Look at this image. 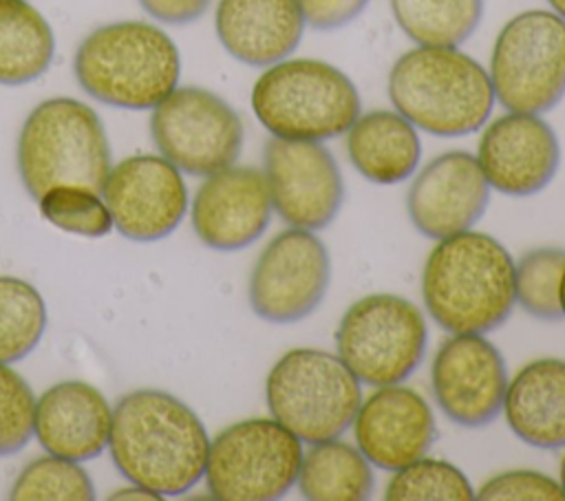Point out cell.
Returning <instances> with one entry per match:
<instances>
[{"label": "cell", "mask_w": 565, "mask_h": 501, "mask_svg": "<svg viewBox=\"0 0 565 501\" xmlns=\"http://www.w3.org/2000/svg\"><path fill=\"white\" fill-rule=\"evenodd\" d=\"M265 399L271 417L300 441L338 439L362 404L360 380L322 349H291L269 371Z\"/></svg>", "instance_id": "cell-7"}, {"label": "cell", "mask_w": 565, "mask_h": 501, "mask_svg": "<svg viewBox=\"0 0 565 501\" xmlns=\"http://www.w3.org/2000/svg\"><path fill=\"white\" fill-rule=\"evenodd\" d=\"M384 497L388 501H468L475 490L468 477L450 461L419 457L395 470Z\"/></svg>", "instance_id": "cell-30"}, {"label": "cell", "mask_w": 565, "mask_h": 501, "mask_svg": "<svg viewBox=\"0 0 565 501\" xmlns=\"http://www.w3.org/2000/svg\"><path fill=\"white\" fill-rule=\"evenodd\" d=\"M477 161L492 190L508 196H530L554 179L561 146L541 115L508 110L483 128Z\"/></svg>", "instance_id": "cell-16"}, {"label": "cell", "mask_w": 565, "mask_h": 501, "mask_svg": "<svg viewBox=\"0 0 565 501\" xmlns=\"http://www.w3.org/2000/svg\"><path fill=\"white\" fill-rule=\"evenodd\" d=\"M481 501H561V481L536 470H508L490 477L475 492Z\"/></svg>", "instance_id": "cell-33"}, {"label": "cell", "mask_w": 565, "mask_h": 501, "mask_svg": "<svg viewBox=\"0 0 565 501\" xmlns=\"http://www.w3.org/2000/svg\"><path fill=\"white\" fill-rule=\"evenodd\" d=\"M397 26L419 46H459L481 22L483 0H391Z\"/></svg>", "instance_id": "cell-26"}, {"label": "cell", "mask_w": 565, "mask_h": 501, "mask_svg": "<svg viewBox=\"0 0 565 501\" xmlns=\"http://www.w3.org/2000/svg\"><path fill=\"white\" fill-rule=\"evenodd\" d=\"M419 152L415 126L397 110L358 115L347 130L349 161L373 183L391 185L408 179L419 163Z\"/></svg>", "instance_id": "cell-23"}, {"label": "cell", "mask_w": 565, "mask_h": 501, "mask_svg": "<svg viewBox=\"0 0 565 501\" xmlns=\"http://www.w3.org/2000/svg\"><path fill=\"white\" fill-rule=\"evenodd\" d=\"M110 146L99 115L73 97L40 102L18 137V172L29 196L53 185L102 192L110 172Z\"/></svg>", "instance_id": "cell-5"}, {"label": "cell", "mask_w": 565, "mask_h": 501, "mask_svg": "<svg viewBox=\"0 0 565 501\" xmlns=\"http://www.w3.org/2000/svg\"><path fill=\"white\" fill-rule=\"evenodd\" d=\"M426 320L415 302L395 294L355 300L335 331L338 358L371 386L402 384L426 353Z\"/></svg>", "instance_id": "cell-9"}, {"label": "cell", "mask_w": 565, "mask_h": 501, "mask_svg": "<svg viewBox=\"0 0 565 501\" xmlns=\"http://www.w3.org/2000/svg\"><path fill=\"white\" fill-rule=\"evenodd\" d=\"M298 0H218L214 26L223 49L247 66L285 60L305 33Z\"/></svg>", "instance_id": "cell-21"}, {"label": "cell", "mask_w": 565, "mask_h": 501, "mask_svg": "<svg viewBox=\"0 0 565 501\" xmlns=\"http://www.w3.org/2000/svg\"><path fill=\"white\" fill-rule=\"evenodd\" d=\"M35 395L26 380L0 364V457L22 450L33 437Z\"/></svg>", "instance_id": "cell-32"}, {"label": "cell", "mask_w": 565, "mask_h": 501, "mask_svg": "<svg viewBox=\"0 0 565 501\" xmlns=\"http://www.w3.org/2000/svg\"><path fill=\"white\" fill-rule=\"evenodd\" d=\"M490 185L477 157L450 150L428 161L406 192V210L417 232L446 238L470 230L486 212Z\"/></svg>", "instance_id": "cell-17"}, {"label": "cell", "mask_w": 565, "mask_h": 501, "mask_svg": "<svg viewBox=\"0 0 565 501\" xmlns=\"http://www.w3.org/2000/svg\"><path fill=\"white\" fill-rule=\"evenodd\" d=\"M108 450L130 483L174 497L201 481L210 437L183 399L159 388H137L113 408Z\"/></svg>", "instance_id": "cell-1"}, {"label": "cell", "mask_w": 565, "mask_h": 501, "mask_svg": "<svg viewBox=\"0 0 565 501\" xmlns=\"http://www.w3.org/2000/svg\"><path fill=\"white\" fill-rule=\"evenodd\" d=\"M212 0H139L141 9L166 24H188L199 20Z\"/></svg>", "instance_id": "cell-35"}, {"label": "cell", "mask_w": 565, "mask_h": 501, "mask_svg": "<svg viewBox=\"0 0 565 501\" xmlns=\"http://www.w3.org/2000/svg\"><path fill=\"white\" fill-rule=\"evenodd\" d=\"M547 2H550L552 11L558 13V15L565 20V0H547Z\"/></svg>", "instance_id": "cell-37"}, {"label": "cell", "mask_w": 565, "mask_h": 501, "mask_svg": "<svg viewBox=\"0 0 565 501\" xmlns=\"http://www.w3.org/2000/svg\"><path fill=\"white\" fill-rule=\"evenodd\" d=\"M494 99L512 113L541 115L565 95V20L530 9L510 18L490 55Z\"/></svg>", "instance_id": "cell-8"}, {"label": "cell", "mask_w": 565, "mask_h": 501, "mask_svg": "<svg viewBox=\"0 0 565 501\" xmlns=\"http://www.w3.org/2000/svg\"><path fill=\"white\" fill-rule=\"evenodd\" d=\"M150 135L181 172L207 177L234 166L243 148V119L216 93L199 86H177L150 115Z\"/></svg>", "instance_id": "cell-11"}, {"label": "cell", "mask_w": 565, "mask_h": 501, "mask_svg": "<svg viewBox=\"0 0 565 501\" xmlns=\"http://www.w3.org/2000/svg\"><path fill=\"white\" fill-rule=\"evenodd\" d=\"M362 108L355 84L333 64L296 57L263 71L252 110L271 137L327 141L344 135Z\"/></svg>", "instance_id": "cell-6"}, {"label": "cell", "mask_w": 565, "mask_h": 501, "mask_svg": "<svg viewBox=\"0 0 565 501\" xmlns=\"http://www.w3.org/2000/svg\"><path fill=\"white\" fill-rule=\"evenodd\" d=\"M302 441L274 417L241 419L223 428L205 461V483L218 501H274L298 479Z\"/></svg>", "instance_id": "cell-10"}, {"label": "cell", "mask_w": 565, "mask_h": 501, "mask_svg": "<svg viewBox=\"0 0 565 501\" xmlns=\"http://www.w3.org/2000/svg\"><path fill=\"white\" fill-rule=\"evenodd\" d=\"M298 490L313 501H362L373 492L369 459L347 441L327 439L302 452Z\"/></svg>", "instance_id": "cell-25"}, {"label": "cell", "mask_w": 565, "mask_h": 501, "mask_svg": "<svg viewBox=\"0 0 565 501\" xmlns=\"http://www.w3.org/2000/svg\"><path fill=\"white\" fill-rule=\"evenodd\" d=\"M102 196L113 227L137 243L168 236L188 210V190L181 170L159 154L121 159L110 168Z\"/></svg>", "instance_id": "cell-14"}, {"label": "cell", "mask_w": 565, "mask_h": 501, "mask_svg": "<svg viewBox=\"0 0 565 501\" xmlns=\"http://www.w3.org/2000/svg\"><path fill=\"white\" fill-rule=\"evenodd\" d=\"M388 97L415 128L437 137L479 130L492 113L488 71L457 46H415L388 73Z\"/></svg>", "instance_id": "cell-4"}, {"label": "cell", "mask_w": 565, "mask_h": 501, "mask_svg": "<svg viewBox=\"0 0 565 501\" xmlns=\"http://www.w3.org/2000/svg\"><path fill=\"white\" fill-rule=\"evenodd\" d=\"M558 302H561V311H563V318H565V271L561 276V287H558Z\"/></svg>", "instance_id": "cell-38"}, {"label": "cell", "mask_w": 565, "mask_h": 501, "mask_svg": "<svg viewBox=\"0 0 565 501\" xmlns=\"http://www.w3.org/2000/svg\"><path fill=\"white\" fill-rule=\"evenodd\" d=\"M561 486L565 490V455H563V461H561Z\"/></svg>", "instance_id": "cell-39"}, {"label": "cell", "mask_w": 565, "mask_h": 501, "mask_svg": "<svg viewBox=\"0 0 565 501\" xmlns=\"http://www.w3.org/2000/svg\"><path fill=\"white\" fill-rule=\"evenodd\" d=\"M99 194L84 185H53L38 199L40 214L62 232L99 238L113 230L110 212Z\"/></svg>", "instance_id": "cell-31"}, {"label": "cell", "mask_w": 565, "mask_h": 501, "mask_svg": "<svg viewBox=\"0 0 565 501\" xmlns=\"http://www.w3.org/2000/svg\"><path fill=\"white\" fill-rule=\"evenodd\" d=\"M110 424L108 399L82 380L57 382L35 399L33 433L49 455L73 461L95 459L108 446Z\"/></svg>", "instance_id": "cell-20"}, {"label": "cell", "mask_w": 565, "mask_h": 501, "mask_svg": "<svg viewBox=\"0 0 565 501\" xmlns=\"http://www.w3.org/2000/svg\"><path fill=\"white\" fill-rule=\"evenodd\" d=\"M271 196L265 172L227 166L205 177L192 201V230L212 249L234 252L267 230Z\"/></svg>", "instance_id": "cell-18"}, {"label": "cell", "mask_w": 565, "mask_h": 501, "mask_svg": "<svg viewBox=\"0 0 565 501\" xmlns=\"http://www.w3.org/2000/svg\"><path fill=\"white\" fill-rule=\"evenodd\" d=\"M305 22L320 31H333L349 24L369 0H298Z\"/></svg>", "instance_id": "cell-34"}, {"label": "cell", "mask_w": 565, "mask_h": 501, "mask_svg": "<svg viewBox=\"0 0 565 501\" xmlns=\"http://www.w3.org/2000/svg\"><path fill=\"white\" fill-rule=\"evenodd\" d=\"M55 35L29 0H0V84L22 86L51 66Z\"/></svg>", "instance_id": "cell-24"}, {"label": "cell", "mask_w": 565, "mask_h": 501, "mask_svg": "<svg viewBox=\"0 0 565 501\" xmlns=\"http://www.w3.org/2000/svg\"><path fill=\"white\" fill-rule=\"evenodd\" d=\"M108 499H137V501H157L161 499V494L143 488V486H137L132 483L130 488H119L117 492H113Z\"/></svg>", "instance_id": "cell-36"}, {"label": "cell", "mask_w": 565, "mask_h": 501, "mask_svg": "<svg viewBox=\"0 0 565 501\" xmlns=\"http://www.w3.org/2000/svg\"><path fill=\"white\" fill-rule=\"evenodd\" d=\"M351 426L358 450L369 463L391 472L424 457L437 435L428 402L402 384L375 386Z\"/></svg>", "instance_id": "cell-19"}, {"label": "cell", "mask_w": 565, "mask_h": 501, "mask_svg": "<svg viewBox=\"0 0 565 501\" xmlns=\"http://www.w3.org/2000/svg\"><path fill=\"white\" fill-rule=\"evenodd\" d=\"M422 298L433 320L450 333L494 331L516 302L514 260L483 232L439 238L424 263Z\"/></svg>", "instance_id": "cell-2"}, {"label": "cell", "mask_w": 565, "mask_h": 501, "mask_svg": "<svg viewBox=\"0 0 565 501\" xmlns=\"http://www.w3.org/2000/svg\"><path fill=\"white\" fill-rule=\"evenodd\" d=\"M565 249L534 247L514 263V298L525 313L539 320L563 318L558 302Z\"/></svg>", "instance_id": "cell-28"}, {"label": "cell", "mask_w": 565, "mask_h": 501, "mask_svg": "<svg viewBox=\"0 0 565 501\" xmlns=\"http://www.w3.org/2000/svg\"><path fill=\"white\" fill-rule=\"evenodd\" d=\"M9 497L18 501H88L95 499V486L79 461L46 455L22 468Z\"/></svg>", "instance_id": "cell-29"}, {"label": "cell", "mask_w": 565, "mask_h": 501, "mask_svg": "<svg viewBox=\"0 0 565 501\" xmlns=\"http://www.w3.org/2000/svg\"><path fill=\"white\" fill-rule=\"evenodd\" d=\"M75 79L93 99L143 110L154 108L179 84L181 57L172 38L141 20L97 26L77 46Z\"/></svg>", "instance_id": "cell-3"}, {"label": "cell", "mask_w": 565, "mask_h": 501, "mask_svg": "<svg viewBox=\"0 0 565 501\" xmlns=\"http://www.w3.org/2000/svg\"><path fill=\"white\" fill-rule=\"evenodd\" d=\"M265 179L271 207L291 227L322 230L344 201L338 161L320 141L271 137L265 143Z\"/></svg>", "instance_id": "cell-13"}, {"label": "cell", "mask_w": 565, "mask_h": 501, "mask_svg": "<svg viewBox=\"0 0 565 501\" xmlns=\"http://www.w3.org/2000/svg\"><path fill=\"white\" fill-rule=\"evenodd\" d=\"M329 278L324 243L311 230L289 227L263 247L249 276V305L267 322H298L318 309Z\"/></svg>", "instance_id": "cell-12"}, {"label": "cell", "mask_w": 565, "mask_h": 501, "mask_svg": "<svg viewBox=\"0 0 565 501\" xmlns=\"http://www.w3.org/2000/svg\"><path fill=\"white\" fill-rule=\"evenodd\" d=\"M46 329L40 291L15 276H0V364L29 355Z\"/></svg>", "instance_id": "cell-27"}, {"label": "cell", "mask_w": 565, "mask_h": 501, "mask_svg": "<svg viewBox=\"0 0 565 501\" xmlns=\"http://www.w3.org/2000/svg\"><path fill=\"white\" fill-rule=\"evenodd\" d=\"M430 386L448 419L466 428L486 426L503 411L505 360L483 333H452L433 358Z\"/></svg>", "instance_id": "cell-15"}, {"label": "cell", "mask_w": 565, "mask_h": 501, "mask_svg": "<svg viewBox=\"0 0 565 501\" xmlns=\"http://www.w3.org/2000/svg\"><path fill=\"white\" fill-rule=\"evenodd\" d=\"M512 433L534 448L565 446V360L541 358L516 371L503 399Z\"/></svg>", "instance_id": "cell-22"}]
</instances>
